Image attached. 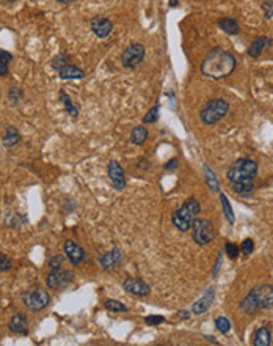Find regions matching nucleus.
<instances>
[{
	"instance_id": "35",
	"label": "nucleus",
	"mask_w": 273,
	"mask_h": 346,
	"mask_svg": "<svg viewBox=\"0 0 273 346\" xmlns=\"http://www.w3.org/2000/svg\"><path fill=\"white\" fill-rule=\"evenodd\" d=\"M13 268V263L11 260L6 257V255L0 253V272H5V271H10Z\"/></svg>"
},
{
	"instance_id": "29",
	"label": "nucleus",
	"mask_w": 273,
	"mask_h": 346,
	"mask_svg": "<svg viewBox=\"0 0 273 346\" xmlns=\"http://www.w3.org/2000/svg\"><path fill=\"white\" fill-rule=\"evenodd\" d=\"M68 61H69V56L65 52H61V54H58V56H55L52 58V68L53 69H60L65 65H68Z\"/></svg>"
},
{
	"instance_id": "6",
	"label": "nucleus",
	"mask_w": 273,
	"mask_h": 346,
	"mask_svg": "<svg viewBox=\"0 0 273 346\" xmlns=\"http://www.w3.org/2000/svg\"><path fill=\"white\" fill-rule=\"evenodd\" d=\"M22 300H24V304H25L27 308H29V310L38 312V310H43V308H46L49 305L50 294L46 289L36 287V288L27 289L25 293L22 294Z\"/></svg>"
},
{
	"instance_id": "27",
	"label": "nucleus",
	"mask_w": 273,
	"mask_h": 346,
	"mask_svg": "<svg viewBox=\"0 0 273 346\" xmlns=\"http://www.w3.org/2000/svg\"><path fill=\"white\" fill-rule=\"evenodd\" d=\"M220 200H222V206H223L226 219L229 221V224H234V211H232V208L229 205V200H228V197L225 194H220Z\"/></svg>"
},
{
	"instance_id": "26",
	"label": "nucleus",
	"mask_w": 273,
	"mask_h": 346,
	"mask_svg": "<svg viewBox=\"0 0 273 346\" xmlns=\"http://www.w3.org/2000/svg\"><path fill=\"white\" fill-rule=\"evenodd\" d=\"M105 308L108 312H115V313H120V312H127V307L124 304H121L120 300H115V299H108L105 300Z\"/></svg>"
},
{
	"instance_id": "16",
	"label": "nucleus",
	"mask_w": 273,
	"mask_h": 346,
	"mask_svg": "<svg viewBox=\"0 0 273 346\" xmlns=\"http://www.w3.org/2000/svg\"><path fill=\"white\" fill-rule=\"evenodd\" d=\"M267 46H272V40L269 38V36H258V38L250 44L248 56L251 58H258Z\"/></svg>"
},
{
	"instance_id": "15",
	"label": "nucleus",
	"mask_w": 273,
	"mask_h": 346,
	"mask_svg": "<svg viewBox=\"0 0 273 346\" xmlns=\"http://www.w3.org/2000/svg\"><path fill=\"white\" fill-rule=\"evenodd\" d=\"M121 260H123L121 250L120 249H112L110 252L104 253L102 257H101V266H102L104 271H108V269L115 268Z\"/></svg>"
},
{
	"instance_id": "12",
	"label": "nucleus",
	"mask_w": 273,
	"mask_h": 346,
	"mask_svg": "<svg viewBox=\"0 0 273 346\" xmlns=\"http://www.w3.org/2000/svg\"><path fill=\"white\" fill-rule=\"evenodd\" d=\"M65 255L74 266L80 265V263L85 260V250L72 239H66L65 242Z\"/></svg>"
},
{
	"instance_id": "38",
	"label": "nucleus",
	"mask_w": 273,
	"mask_h": 346,
	"mask_svg": "<svg viewBox=\"0 0 273 346\" xmlns=\"http://www.w3.org/2000/svg\"><path fill=\"white\" fill-rule=\"evenodd\" d=\"M163 167H165L167 170L178 169V167H179V161H178V159H171V161H168V162H167V164H165V166H163Z\"/></svg>"
},
{
	"instance_id": "11",
	"label": "nucleus",
	"mask_w": 273,
	"mask_h": 346,
	"mask_svg": "<svg viewBox=\"0 0 273 346\" xmlns=\"http://www.w3.org/2000/svg\"><path fill=\"white\" fill-rule=\"evenodd\" d=\"M90 29H91V32H93L97 36V38L104 40V38H107V36L112 33L113 24H112L110 19H107V17H104V16H96V17H93V19H91Z\"/></svg>"
},
{
	"instance_id": "43",
	"label": "nucleus",
	"mask_w": 273,
	"mask_h": 346,
	"mask_svg": "<svg viewBox=\"0 0 273 346\" xmlns=\"http://www.w3.org/2000/svg\"><path fill=\"white\" fill-rule=\"evenodd\" d=\"M58 3H72V2H76V0H57Z\"/></svg>"
},
{
	"instance_id": "24",
	"label": "nucleus",
	"mask_w": 273,
	"mask_h": 346,
	"mask_svg": "<svg viewBox=\"0 0 273 346\" xmlns=\"http://www.w3.org/2000/svg\"><path fill=\"white\" fill-rule=\"evenodd\" d=\"M13 56L6 51H0V77L8 76V65L11 63Z\"/></svg>"
},
{
	"instance_id": "2",
	"label": "nucleus",
	"mask_w": 273,
	"mask_h": 346,
	"mask_svg": "<svg viewBox=\"0 0 273 346\" xmlns=\"http://www.w3.org/2000/svg\"><path fill=\"white\" fill-rule=\"evenodd\" d=\"M235 57L229 51L223 48H214L209 51L206 58L201 63V72L214 80L225 79L235 69Z\"/></svg>"
},
{
	"instance_id": "10",
	"label": "nucleus",
	"mask_w": 273,
	"mask_h": 346,
	"mask_svg": "<svg viewBox=\"0 0 273 346\" xmlns=\"http://www.w3.org/2000/svg\"><path fill=\"white\" fill-rule=\"evenodd\" d=\"M107 173H108V179H110L112 186L116 190H123L126 187V176H124V170L120 166L118 161H110L107 167Z\"/></svg>"
},
{
	"instance_id": "40",
	"label": "nucleus",
	"mask_w": 273,
	"mask_h": 346,
	"mask_svg": "<svg viewBox=\"0 0 273 346\" xmlns=\"http://www.w3.org/2000/svg\"><path fill=\"white\" fill-rule=\"evenodd\" d=\"M220 263H222V253H220V257H218V260H217V265H215V269L212 272V276H217L218 269H220Z\"/></svg>"
},
{
	"instance_id": "30",
	"label": "nucleus",
	"mask_w": 273,
	"mask_h": 346,
	"mask_svg": "<svg viewBox=\"0 0 273 346\" xmlns=\"http://www.w3.org/2000/svg\"><path fill=\"white\" fill-rule=\"evenodd\" d=\"M215 327L222 334H228V332L231 331V323H229V320H228L226 316H218L217 320H215Z\"/></svg>"
},
{
	"instance_id": "25",
	"label": "nucleus",
	"mask_w": 273,
	"mask_h": 346,
	"mask_svg": "<svg viewBox=\"0 0 273 346\" xmlns=\"http://www.w3.org/2000/svg\"><path fill=\"white\" fill-rule=\"evenodd\" d=\"M204 175H206V181H207V186L211 187V190H218V181L215 178V173L212 172V169L209 166H204Z\"/></svg>"
},
{
	"instance_id": "3",
	"label": "nucleus",
	"mask_w": 273,
	"mask_h": 346,
	"mask_svg": "<svg viewBox=\"0 0 273 346\" xmlns=\"http://www.w3.org/2000/svg\"><path fill=\"white\" fill-rule=\"evenodd\" d=\"M273 305V287L259 285L253 288L240 302V310L247 315H253L261 308H269Z\"/></svg>"
},
{
	"instance_id": "36",
	"label": "nucleus",
	"mask_w": 273,
	"mask_h": 346,
	"mask_svg": "<svg viewBox=\"0 0 273 346\" xmlns=\"http://www.w3.org/2000/svg\"><path fill=\"white\" fill-rule=\"evenodd\" d=\"M239 247L235 244H232V242H228L226 244V253H228V257H229L231 260H235L237 258V255H239Z\"/></svg>"
},
{
	"instance_id": "23",
	"label": "nucleus",
	"mask_w": 273,
	"mask_h": 346,
	"mask_svg": "<svg viewBox=\"0 0 273 346\" xmlns=\"http://www.w3.org/2000/svg\"><path fill=\"white\" fill-rule=\"evenodd\" d=\"M60 101L65 104V109H66V114L71 116V118H76L79 116V107L71 101V98L68 96L66 92H60Z\"/></svg>"
},
{
	"instance_id": "45",
	"label": "nucleus",
	"mask_w": 273,
	"mask_h": 346,
	"mask_svg": "<svg viewBox=\"0 0 273 346\" xmlns=\"http://www.w3.org/2000/svg\"><path fill=\"white\" fill-rule=\"evenodd\" d=\"M5 2H16V0H5Z\"/></svg>"
},
{
	"instance_id": "37",
	"label": "nucleus",
	"mask_w": 273,
	"mask_h": 346,
	"mask_svg": "<svg viewBox=\"0 0 273 346\" xmlns=\"http://www.w3.org/2000/svg\"><path fill=\"white\" fill-rule=\"evenodd\" d=\"M253 250H254V242H253V239H245L243 242H242V245H240V252L243 253V255H250V253H253Z\"/></svg>"
},
{
	"instance_id": "34",
	"label": "nucleus",
	"mask_w": 273,
	"mask_h": 346,
	"mask_svg": "<svg viewBox=\"0 0 273 346\" xmlns=\"http://www.w3.org/2000/svg\"><path fill=\"white\" fill-rule=\"evenodd\" d=\"M63 261H65V257H63V255H55L53 258H50V260H49V268H50V271L60 269L61 265H63Z\"/></svg>"
},
{
	"instance_id": "44",
	"label": "nucleus",
	"mask_w": 273,
	"mask_h": 346,
	"mask_svg": "<svg viewBox=\"0 0 273 346\" xmlns=\"http://www.w3.org/2000/svg\"><path fill=\"white\" fill-rule=\"evenodd\" d=\"M206 339H207L209 342H211V343H215V345H218V342H217V340L214 339V337H206Z\"/></svg>"
},
{
	"instance_id": "9",
	"label": "nucleus",
	"mask_w": 273,
	"mask_h": 346,
	"mask_svg": "<svg viewBox=\"0 0 273 346\" xmlns=\"http://www.w3.org/2000/svg\"><path fill=\"white\" fill-rule=\"evenodd\" d=\"M72 279H74V276H72V272L68 271V269H55V271H50L47 274V279H46V284H47L49 288L52 289H61L68 287Z\"/></svg>"
},
{
	"instance_id": "14",
	"label": "nucleus",
	"mask_w": 273,
	"mask_h": 346,
	"mask_svg": "<svg viewBox=\"0 0 273 346\" xmlns=\"http://www.w3.org/2000/svg\"><path fill=\"white\" fill-rule=\"evenodd\" d=\"M214 297H215V288L214 287H209L201 299H198L196 302L193 304V308L192 312L195 315H203L204 312H207L209 308H211L212 302H214Z\"/></svg>"
},
{
	"instance_id": "8",
	"label": "nucleus",
	"mask_w": 273,
	"mask_h": 346,
	"mask_svg": "<svg viewBox=\"0 0 273 346\" xmlns=\"http://www.w3.org/2000/svg\"><path fill=\"white\" fill-rule=\"evenodd\" d=\"M144 54H146V49L141 43H132L129 44L121 54V63L123 66L127 69H134L140 65L144 58Z\"/></svg>"
},
{
	"instance_id": "1",
	"label": "nucleus",
	"mask_w": 273,
	"mask_h": 346,
	"mask_svg": "<svg viewBox=\"0 0 273 346\" xmlns=\"http://www.w3.org/2000/svg\"><path fill=\"white\" fill-rule=\"evenodd\" d=\"M258 175V164L251 159L235 161L228 170V181L237 195L247 197L254 189V179Z\"/></svg>"
},
{
	"instance_id": "32",
	"label": "nucleus",
	"mask_w": 273,
	"mask_h": 346,
	"mask_svg": "<svg viewBox=\"0 0 273 346\" xmlns=\"http://www.w3.org/2000/svg\"><path fill=\"white\" fill-rule=\"evenodd\" d=\"M261 10H262L266 19H272L273 17V0H266V2L261 5Z\"/></svg>"
},
{
	"instance_id": "19",
	"label": "nucleus",
	"mask_w": 273,
	"mask_h": 346,
	"mask_svg": "<svg viewBox=\"0 0 273 346\" xmlns=\"http://www.w3.org/2000/svg\"><path fill=\"white\" fill-rule=\"evenodd\" d=\"M218 25H220V29L228 35H239L240 33L239 22L232 19V17H222V19H218Z\"/></svg>"
},
{
	"instance_id": "5",
	"label": "nucleus",
	"mask_w": 273,
	"mask_h": 346,
	"mask_svg": "<svg viewBox=\"0 0 273 346\" xmlns=\"http://www.w3.org/2000/svg\"><path fill=\"white\" fill-rule=\"evenodd\" d=\"M228 111H229V104L225 99L218 98V99H212L209 101L199 112V116H201V121L207 126H212L215 123H218L228 115Z\"/></svg>"
},
{
	"instance_id": "42",
	"label": "nucleus",
	"mask_w": 273,
	"mask_h": 346,
	"mask_svg": "<svg viewBox=\"0 0 273 346\" xmlns=\"http://www.w3.org/2000/svg\"><path fill=\"white\" fill-rule=\"evenodd\" d=\"M178 6V0H170V8Z\"/></svg>"
},
{
	"instance_id": "39",
	"label": "nucleus",
	"mask_w": 273,
	"mask_h": 346,
	"mask_svg": "<svg viewBox=\"0 0 273 346\" xmlns=\"http://www.w3.org/2000/svg\"><path fill=\"white\" fill-rule=\"evenodd\" d=\"M136 167L138 169H143V170H146V169H149V162L144 159V158H141L140 161H138V164H136Z\"/></svg>"
},
{
	"instance_id": "31",
	"label": "nucleus",
	"mask_w": 273,
	"mask_h": 346,
	"mask_svg": "<svg viewBox=\"0 0 273 346\" xmlns=\"http://www.w3.org/2000/svg\"><path fill=\"white\" fill-rule=\"evenodd\" d=\"M8 99H10L11 106H17V104H19V101L22 99V92H21V88L11 87V88H10V92H8Z\"/></svg>"
},
{
	"instance_id": "13",
	"label": "nucleus",
	"mask_w": 273,
	"mask_h": 346,
	"mask_svg": "<svg viewBox=\"0 0 273 346\" xmlns=\"http://www.w3.org/2000/svg\"><path fill=\"white\" fill-rule=\"evenodd\" d=\"M123 287L126 291H129L131 294H135V296H148L149 291H151L148 284H144V282L140 279H132V277L126 279Z\"/></svg>"
},
{
	"instance_id": "18",
	"label": "nucleus",
	"mask_w": 273,
	"mask_h": 346,
	"mask_svg": "<svg viewBox=\"0 0 273 346\" xmlns=\"http://www.w3.org/2000/svg\"><path fill=\"white\" fill-rule=\"evenodd\" d=\"M10 331L14 334H27L29 332V321L22 313H16L10 320Z\"/></svg>"
},
{
	"instance_id": "21",
	"label": "nucleus",
	"mask_w": 273,
	"mask_h": 346,
	"mask_svg": "<svg viewBox=\"0 0 273 346\" xmlns=\"http://www.w3.org/2000/svg\"><path fill=\"white\" fill-rule=\"evenodd\" d=\"M272 343V335L267 327H259V329L254 332L253 337V345L254 346H270Z\"/></svg>"
},
{
	"instance_id": "4",
	"label": "nucleus",
	"mask_w": 273,
	"mask_h": 346,
	"mask_svg": "<svg viewBox=\"0 0 273 346\" xmlns=\"http://www.w3.org/2000/svg\"><path fill=\"white\" fill-rule=\"evenodd\" d=\"M199 211H201V206L196 202V198L192 197L185 200L184 205L178 211H175V214L171 216V222L179 231H188L192 229V224L198 217Z\"/></svg>"
},
{
	"instance_id": "20",
	"label": "nucleus",
	"mask_w": 273,
	"mask_h": 346,
	"mask_svg": "<svg viewBox=\"0 0 273 346\" xmlns=\"http://www.w3.org/2000/svg\"><path fill=\"white\" fill-rule=\"evenodd\" d=\"M19 140H21L19 131H17L14 126H8L6 131H5V134H3L2 143L5 145L6 148H11V147H14V145L19 143Z\"/></svg>"
},
{
	"instance_id": "17",
	"label": "nucleus",
	"mask_w": 273,
	"mask_h": 346,
	"mask_svg": "<svg viewBox=\"0 0 273 346\" xmlns=\"http://www.w3.org/2000/svg\"><path fill=\"white\" fill-rule=\"evenodd\" d=\"M58 77L63 80H72V79H84L85 77V71L80 69L74 65H65L63 68L58 69Z\"/></svg>"
},
{
	"instance_id": "33",
	"label": "nucleus",
	"mask_w": 273,
	"mask_h": 346,
	"mask_svg": "<svg viewBox=\"0 0 273 346\" xmlns=\"http://www.w3.org/2000/svg\"><path fill=\"white\" fill-rule=\"evenodd\" d=\"M163 321H165V318H163L162 315H149V316L144 318V323H146L148 326H152V327L162 324Z\"/></svg>"
},
{
	"instance_id": "41",
	"label": "nucleus",
	"mask_w": 273,
	"mask_h": 346,
	"mask_svg": "<svg viewBox=\"0 0 273 346\" xmlns=\"http://www.w3.org/2000/svg\"><path fill=\"white\" fill-rule=\"evenodd\" d=\"M179 316L182 318V320H185V318L190 316V313H188V312H179Z\"/></svg>"
},
{
	"instance_id": "22",
	"label": "nucleus",
	"mask_w": 273,
	"mask_h": 346,
	"mask_svg": "<svg viewBox=\"0 0 273 346\" xmlns=\"http://www.w3.org/2000/svg\"><path fill=\"white\" fill-rule=\"evenodd\" d=\"M148 139V129L144 126H135L132 132H131V142L134 145H138V147H141V145H144V142H146Z\"/></svg>"
},
{
	"instance_id": "28",
	"label": "nucleus",
	"mask_w": 273,
	"mask_h": 346,
	"mask_svg": "<svg viewBox=\"0 0 273 346\" xmlns=\"http://www.w3.org/2000/svg\"><path fill=\"white\" fill-rule=\"evenodd\" d=\"M159 111H160L159 104H156L152 109H149L148 114L143 116V123H144V124H148V123H149V124H151V123H156V121L159 120Z\"/></svg>"
},
{
	"instance_id": "7",
	"label": "nucleus",
	"mask_w": 273,
	"mask_h": 346,
	"mask_svg": "<svg viewBox=\"0 0 273 346\" xmlns=\"http://www.w3.org/2000/svg\"><path fill=\"white\" fill-rule=\"evenodd\" d=\"M192 238L198 245H206L214 239V227L209 219H196L192 224Z\"/></svg>"
}]
</instances>
